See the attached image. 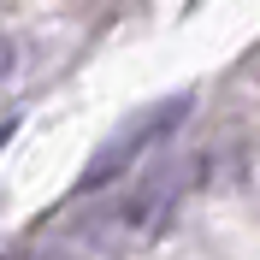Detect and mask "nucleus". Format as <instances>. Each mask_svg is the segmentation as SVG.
Returning <instances> with one entry per match:
<instances>
[{"label":"nucleus","mask_w":260,"mask_h":260,"mask_svg":"<svg viewBox=\"0 0 260 260\" xmlns=\"http://www.w3.org/2000/svg\"><path fill=\"white\" fill-rule=\"evenodd\" d=\"M6 136H12V124H0V148H6Z\"/></svg>","instance_id":"obj_4"},{"label":"nucleus","mask_w":260,"mask_h":260,"mask_svg":"<svg viewBox=\"0 0 260 260\" xmlns=\"http://www.w3.org/2000/svg\"><path fill=\"white\" fill-rule=\"evenodd\" d=\"M12 65H18V42H12V36H0V83L12 77Z\"/></svg>","instance_id":"obj_3"},{"label":"nucleus","mask_w":260,"mask_h":260,"mask_svg":"<svg viewBox=\"0 0 260 260\" xmlns=\"http://www.w3.org/2000/svg\"><path fill=\"white\" fill-rule=\"evenodd\" d=\"M201 178V160H160L154 166V178H142L136 189H124L118 201H107V207H95L89 219H83V231L71 237L77 248H89V254H118V248H142L154 231L172 219V207H178V195L189 189V183Z\"/></svg>","instance_id":"obj_1"},{"label":"nucleus","mask_w":260,"mask_h":260,"mask_svg":"<svg viewBox=\"0 0 260 260\" xmlns=\"http://www.w3.org/2000/svg\"><path fill=\"white\" fill-rule=\"evenodd\" d=\"M183 113H189V95H172V101H160V107H142L136 118H124V124H118L113 136L95 148V160L83 166L77 189L89 195V189H107V183H118L130 166L142 160V154H154V148H160L166 136L183 124Z\"/></svg>","instance_id":"obj_2"}]
</instances>
